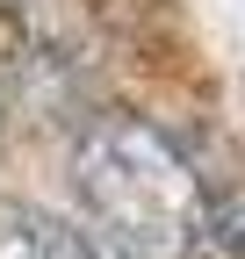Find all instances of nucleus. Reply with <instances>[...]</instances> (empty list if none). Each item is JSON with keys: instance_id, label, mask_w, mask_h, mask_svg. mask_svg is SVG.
Returning <instances> with one entry per match:
<instances>
[{"instance_id": "obj_1", "label": "nucleus", "mask_w": 245, "mask_h": 259, "mask_svg": "<svg viewBox=\"0 0 245 259\" xmlns=\"http://www.w3.org/2000/svg\"><path fill=\"white\" fill-rule=\"evenodd\" d=\"M72 187L123 259H202L209 202L195 166L151 122L101 115L72 144Z\"/></svg>"}, {"instance_id": "obj_2", "label": "nucleus", "mask_w": 245, "mask_h": 259, "mask_svg": "<svg viewBox=\"0 0 245 259\" xmlns=\"http://www.w3.org/2000/svg\"><path fill=\"white\" fill-rule=\"evenodd\" d=\"M0 259H101L65 216L36 202H0Z\"/></svg>"}]
</instances>
